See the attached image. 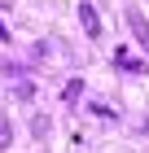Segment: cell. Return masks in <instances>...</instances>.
Instances as JSON below:
<instances>
[{"instance_id":"cell-6","label":"cell","mask_w":149,"mask_h":153,"mask_svg":"<svg viewBox=\"0 0 149 153\" xmlns=\"http://www.w3.org/2000/svg\"><path fill=\"white\" fill-rule=\"evenodd\" d=\"M4 39H9V31H4V22H0V44H4Z\"/></svg>"},{"instance_id":"cell-4","label":"cell","mask_w":149,"mask_h":153,"mask_svg":"<svg viewBox=\"0 0 149 153\" xmlns=\"http://www.w3.org/2000/svg\"><path fill=\"white\" fill-rule=\"evenodd\" d=\"M114 66H123V70H140V61L132 57L127 48H118V53H114Z\"/></svg>"},{"instance_id":"cell-3","label":"cell","mask_w":149,"mask_h":153,"mask_svg":"<svg viewBox=\"0 0 149 153\" xmlns=\"http://www.w3.org/2000/svg\"><path fill=\"white\" fill-rule=\"evenodd\" d=\"M13 144V123H9V114H0V149H9Z\"/></svg>"},{"instance_id":"cell-1","label":"cell","mask_w":149,"mask_h":153,"mask_svg":"<svg viewBox=\"0 0 149 153\" xmlns=\"http://www.w3.org/2000/svg\"><path fill=\"white\" fill-rule=\"evenodd\" d=\"M79 26H83V35H88V39H101V13L92 9L88 0L79 4Z\"/></svg>"},{"instance_id":"cell-2","label":"cell","mask_w":149,"mask_h":153,"mask_svg":"<svg viewBox=\"0 0 149 153\" xmlns=\"http://www.w3.org/2000/svg\"><path fill=\"white\" fill-rule=\"evenodd\" d=\"M127 26H132L136 44H140V48H149V22H145V13H140V9H127Z\"/></svg>"},{"instance_id":"cell-5","label":"cell","mask_w":149,"mask_h":153,"mask_svg":"<svg viewBox=\"0 0 149 153\" xmlns=\"http://www.w3.org/2000/svg\"><path fill=\"white\" fill-rule=\"evenodd\" d=\"M31 131H35V136H44V131H48V118H44V114H35V123H31Z\"/></svg>"}]
</instances>
